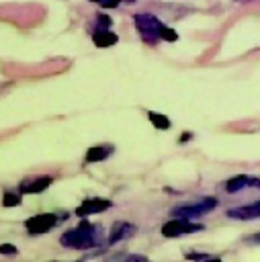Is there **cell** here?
<instances>
[{"instance_id": "cell-1", "label": "cell", "mask_w": 260, "mask_h": 262, "mask_svg": "<svg viewBox=\"0 0 260 262\" xmlns=\"http://www.w3.org/2000/svg\"><path fill=\"white\" fill-rule=\"evenodd\" d=\"M59 244L72 250H88L102 244V227L92 225L88 221H80V225L63 231L59 235Z\"/></svg>"}, {"instance_id": "cell-2", "label": "cell", "mask_w": 260, "mask_h": 262, "mask_svg": "<svg viewBox=\"0 0 260 262\" xmlns=\"http://www.w3.org/2000/svg\"><path fill=\"white\" fill-rule=\"evenodd\" d=\"M133 23H135V29L141 33V37L149 43H156L160 39V31L164 27V23L154 16V14H147V12H137L133 16Z\"/></svg>"}, {"instance_id": "cell-3", "label": "cell", "mask_w": 260, "mask_h": 262, "mask_svg": "<svg viewBox=\"0 0 260 262\" xmlns=\"http://www.w3.org/2000/svg\"><path fill=\"white\" fill-rule=\"evenodd\" d=\"M217 207V199L213 196H205L201 199L199 203H188V205H178L170 211V215L174 217H184V219H194V217H201L209 211H213Z\"/></svg>"}, {"instance_id": "cell-4", "label": "cell", "mask_w": 260, "mask_h": 262, "mask_svg": "<svg viewBox=\"0 0 260 262\" xmlns=\"http://www.w3.org/2000/svg\"><path fill=\"white\" fill-rule=\"evenodd\" d=\"M203 229L205 227L201 223H192L190 219H184V217H172L170 221H166L162 225V235L164 237H180V235L203 231Z\"/></svg>"}, {"instance_id": "cell-5", "label": "cell", "mask_w": 260, "mask_h": 262, "mask_svg": "<svg viewBox=\"0 0 260 262\" xmlns=\"http://www.w3.org/2000/svg\"><path fill=\"white\" fill-rule=\"evenodd\" d=\"M57 223H59V217L55 213H39V215H33L25 221V229L31 235H41V233L53 229Z\"/></svg>"}, {"instance_id": "cell-6", "label": "cell", "mask_w": 260, "mask_h": 262, "mask_svg": "<svg viewBox=\"0 0 260 262\" xmlns=\"http://www.w3.org/2000/svg\"><path fill=\"white\" fill-rule=\"evenodd\" d=\"M111 207H113V201L96 196V199H86V201H82V203L76 207L74 213H76L78 217H88V215H96V213L109 211Z\"/></svg>"}, {"instance_id": "cell-7", "label": "cell", "mask_w": 260, "mask_h": 262, "mask_svg": "<svg viewBox=\"0 0 260 262\" xmlns=\"http://www.w3.org/2000/svg\"><path fill=\"white\" fill-rule=\"evenodd\" d=\"M51 184H53V178H51V176L25 178V180L18 184V192H20V194H37V192L47 190Z\"/></svg>"}, {"instance_id": "cell-8", "label": "cell", "mask_w": 260, "mask_h": 262, "mask_svg": "<svg viewBox=\"0 0 260 262\" xmlns=\"http://www.w3.org/2000/svg\"><path fill=\"white\" fill-rule=\"evenodd\" d=\"M133 233H135V225L133 223H129V221H115L111 231H109V239L106 242L109 244H119V242L131 237Z\"/></svg>"}, {"instance_id": "cell-9", "label": "cell", "mask_w": 260, "mask_h": 262, "mask_svg": "<svg viewBox=\"0 0 260 262\" xmlns=\"http://www.w3.org/2000/svg\"><path fill=\"white\" fill-rule=\"evenodd\" d=\"M115 151L113 145L109 143H100V145H92L86 149V156H84V162L86 164H96V162H104L111 154Z\"/></svg>"}, {"instance_id": "cell-10", "label": "cell", "mask_w": 260, "mask_h": 262, "mask_svg": "<svg viewBox=\"0 0 260 262\" xmlns=\"http://www.w3.org/2000/svg\"><path fill=\"white\" fill-rule=\"evenodd\" d=\"M227 217H231V219H256V217H260V201H256L252 205L229 209L227 211Z\"/></svg>"}, {"instance_id": "cell-11", "label": "cell", "mask_w": 260, "mask_h": 262, "mask_svg": "<svg viewBox=\"0 0 260 262\" xmlns=\"http://www.w3.org/2000/svg\"><path fill=\"white\" fill-rule=\"evenodd\" d=\"M117 41H119V35L113 33L111 29H96V31L92 33V43H94L96 47H111V45H115Z\"/></svg>"}, {"instance_id": "cell-12", "label": "cell", "mask_w": 260, "mask_h": 262, "mask_svg": "<svg viewBox=\"0 0 260 262\" xmlns=\"http://www.w3.org/2000/svg\"><path fill=\"white\" fill-rule=\"evenodd\" d=\"M147 119H149V123H151L156 129H160V131H166V129H170V119H168L166 115H162V113H156V111H147Z\"/></svg>"}, {"instance_id": "cell-13", "label": "cell", "mask_w": 260, "mask_h": 262, "mask_svg": "<svg viewBox=\"0 0 260 262\" xmlns=\"http://www.w3.org/2000/svg\"><path fill=\"white\" fill-rule=\"evenodd\" d=\"M248 180H250V176H244V174L233 176V178H229V180H227L225 190H227V192H237V190H242L244 186H248Z\"/></svg>"}, {"instance_id": "cell-14", "label": "cell", "mask_w": 260, "mask_h": 262, "mask_svg": "<svg viewBox=\"0 0 260 262\" xmlns=\"http://www.w3.org/2000/svg\"><path fill=\"white\" fill-rule=\"evenodd\" d=\"M23 203V194L14 190H6L2 196V207H18Z\"/></svg>"}, {"instance_id": "cell-15", "label": "cell", "mask_w": 260, "mask_h": 262, "mask_svg": "<svg viewBox=\"0 0 260 262\" xmlns=\"http://www.w3.org/2000/svg\"><path fill=\"white\" fill-rule=\"evenodd\" d=\"M160 39H164V41H170V43H172V41H176V39H178V33H176L174 29H170V27H166V25H164V27H162V31H160Z\"/></svg>"}, {"instance_id": "cell-16", "label": "cell", "mask_w": 260, "mask_h": 262, "mask_svg": "<svg viewBox=\"0 0 260 262\" xmlns=\"http://www.w3.org/2000/svg\"><path fill=\"white\" fill-rule=\"evenodd\" d=\"M111 25H113L111 16H106V14H96V27H98V29H111Z\"/></svg>"}, {"instance_id": "cell-17", "label": "cell", "mask_w": 260, "mask_h": 262, "mask_svg": "<svg viewBox=\"0 0 260 262\" xmlns=\"http://www.w3.org/2000/svg\"><path fill=\"white\" fill-rule=\"evenodd\" d=\"M90 2H94V4H98L102 8H117L123 0H90Z\"/></svg>"}, {"instance_id": "cell-18", "label": "cell", "mask_w": 260, "mask_h": 262, "mask_svg": "<svg viewBox=\"0 0 260 262\" xmlns=\"http://www.w3.org/2000/svg\"><path fill=\"white\" fill-rule=\"evenodd\" d=\"M186 258H188V260H217L215 256H209V254H197V252H188Z\"/></svg>"}, {"instance_id": "cell-19", "label": "cell", "mask_w": 260, "mask_h": 262, "mask_svg": "<svg viewBox=\"0 0 260 262\" xmlns=\"http://www.w3.org/2000/svg\"><path fill=\"white\" fill-rule=\"evenodd\" d=\"M16 246L12 244H0V254H16Z\"/></svg>"}, {"instance_id": "cell-20", "label": "cell", "mask_w": 260, "mask_h": 262, "mask_svg": "<svg viewBox=\"0 0 260 262\" xmlns=\"http://www.w3.org/2000/svg\"><path fill=\"white\" fill-rule=\"evenodd\" d=\"M246 242H248V244H260V233H256V235H248Z\"/></svg>"}, {"instance_id": "cell-21", "label": "cell", "mask_w": 260, "mask_h": 262, "mask_svg": "<svg viewBox=\"0 0 260 262\" xmlns=\"http://www.w3.org/2000/svg\"><path fill=\"white\" fill-rule=\"evenodd\" d=\"M248 186H258L260 188V178H250L248 180Z\"/></svg>"}, {"instance_id": "cell-22", "label": "cell", "mask_w": 260, "mask_h": 262, "mask_svg": "<svg viewBox=\"0 0 260 262\" xmlns=\"http://www.w3.org/2000/svg\"><path fill=\"white\" fill-rule=\"evenodd\" d=\"M190 137H192V133H188V131H186V133H184V135H182V137H180L178 141H188Z\"/></svg>"}, {"instance_id": "cell-23", "label": "cell", "mask_w": 260, "mask_h": 262, "mask_svg": "<svg viewBox=\"0 0 260 262\" xmlns=\"http://www.w3.org/2000/svg\"><path fill=\"white\" fill-rule=\"evenodd\" d=\"M125 4H135V0H125Z\"/></svg>"}, {"instance_id": "cell-24", "label": "cell", "mask_w": 260, "mask_h": 262, "mask_svg": "<svg viewBox=\"0 0 260 262\" xmlns=\"http://www.w3.org/2000/svg\"><path fill=\"white\" fill-rule=\"evenodd\" d=\"M244 2H250V0H244Z\"/></svg>"}]
</instances>
